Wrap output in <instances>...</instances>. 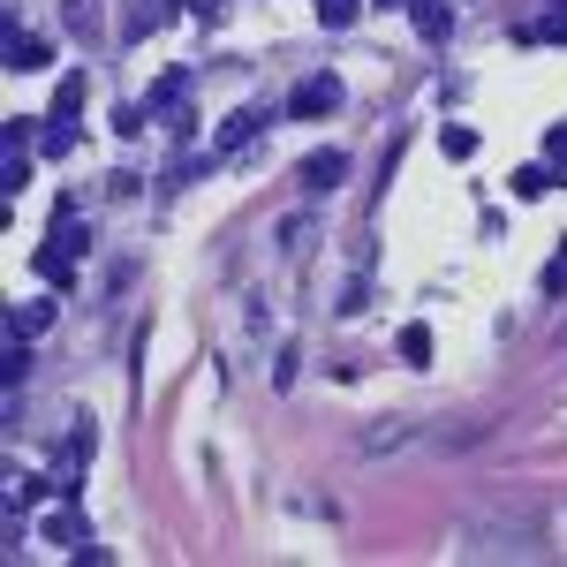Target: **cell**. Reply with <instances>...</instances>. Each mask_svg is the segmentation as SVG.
Masks as SVG:
<instances>
[{"label":"cell","instance_id":"cell-1","mask_svg":"<svg viewBox=\"0 0 567 567\" xmlns=\"http://www.w3.org/2000/svg\"><path fill=\"white\" fill-rule=\"evenodd\" d=\"M333 106H341V76H310V84H295L288 114H295V121H310V114H333Z\"/></svg>","mask_w":567,"mask_h":567},{"label":"cell","instance_id":"cell-2","mask_svg":"<svg viewBox=\"0 0 567 567\" xmlns=\"http://www.w3.org/2000/svg\"><path fill=\"white\" fill-rule=\"evenodd\" d=\"M8 69H16V76H38V69H46V38H23L16 23H8Z\"/></svg>","mask_w":567,"mask_h":567},{"label":"cell","instance_id":"cell-3","mask_svg":"<svg viewBox=\"0 0 567 567\" xmlns=\"http://www.w3.org/2000/svg\"><path fill=\"white\" fill-rule=\"evenodd\" d=\"M53 326V303H23V310H8V341H31V333H46Z\"/></svg>","mask_w":567,"mask_h":567},{"label":"cell","instance_id":"cell-4","mask_svg":"<svg viewBox=\"0 0 567 567\" xmlns=\"http://www.w3.org/2000/svg\"><path fill=\"white\" fill-rule=\"evenodd\" d=\"M341 174H348V159H341V152H310V159H303V182H310V189H333Z\"/></svg>","mask_w":567,"mask_h":567},{"label":"cell","instance_id":"cell-5","mask_svg":"<svg viewBox=\"0 0 567 567\" xmlns=\"http://www.w3.org/2000/svg\"><path fill=\"white\" fill-rule=\"evenodd\" d=\"M84 91H91V84H84V69H76V76H61V91H53V114H46V121H69L76 106H84Z\"/></svg>","mask_w":567,"mask_h":567},{"label":"cell","instance_id":"cell-6","mask_svg":"<svg viewBox=\"0 0 567 567\" xmlns=\"http://www.w3.org/2000/svg\"><path fill=\"white\" fill-rule=\"evenodd\" d=\"M447 23H454L447 0H416V31H424V38H447Z\"/></svg>","mask_w":567,"mask_h":567},{"label":"cell","instance_id":"cell-7","mask_svg":"<svg viewBox=\"0 0 567 567\" xmlns=\"http://www.w3.org/2000/svg\"><path fill=\"white\" fill-rule=\"evenodd\" d=\"M401 363H431V326H401Z\"/></svg>","mask_w":567,"mask_h":567},{"label":"cell","instance_id":"cell-8","mask_svg":"<svg viewBox=\"0 0 567 567\" xmlns=\"http://www.w3.org/2000/svg\"><path fill=\"white\" fill-rule=\"evenodd\" d=\"M258 121H265V114H235V121H227V129H220V152H235V144H250V137H258Z\"/></svg>","mask_w":567,"mask_h":567},{"label":"cell","instance_id":"cell-9","mask_svg":"<svg viewBox=\"0 0 567 567\" xmlns=\"http://www.w3.org/2000/svg\"><path fill=\"white\" fill-rule=\"evenodd\" d=\"M545 189H552L545 167H515V197H522V205H530V197H545Z\"/></svg>","mask_w":567,"mask_h":567},{"label":"cell","instance_id":"cell-10","mask_svg":"<svg viewBox=\"0 0 567 567\" xmlns=\"http://www.w3.org/2000/svg\"><path fill=\"white\" fill-rule=\"evenodd\" d=\"M439 144H447V159H469L477 152V129H439Z\"/></svg>","mask_w":567,"mask_h":567},{"label":"cell","instance_id":"cell-11","mask_svg":"<svg viewBox=\"0 0 567 567\" xmlns=\"http://www.w3.org/2000/svg\"><path fill=\"white\" fill-rule=\"evenodd\" d=\"M46 537H53V545H76V537H84V522H76V515H46Z\"/></svg>","mask_w":567,"mask_h":567},{"label":"cell","instance_id":"cell-12","mask_svg":"<svg viewBox=\"0 0 567 567\" xmlns=\"http://www.w3.org/2000/svg\"><path fill=\"white\" fill-rule=\"evenodd\" d=\"M522 38H567V0H560V8H552L545 23H530V31H522Z\"/></svg>","mask_w":567,"mask_h":567},{"label":"cell","instance_id":"cell-13","mask_svg":"<svg viewBox=\"0 0 567 567\" xmlns=\"http://www.w3.org/2000/svg\"><path fill=\"white\" fill-rule=\"evenodd\" d=\"M91 447H99V431H91V416H84V424L69 431V454H76V462H91Z\"/></svg>","mask_w":567,"mask_h":567},{"label":"cell","instance_id":"cell-14","mask_svg":"<svg viewBox=\"0 0 567 567\" xmlns=\"http://www.w3.org/2000/svg\"><path fill=\"white\" fill-rule=\"evenodd\" d=\"M318 16H326L333 31H341V23H356V0H318Z\"/></svg>","mask_w":567,"mask_h":567},{"label":"cell","instance_id":"cell-15","mask_svg":"<svg viewBox=\"0 0 567 567\" xmlns=\"http://www.w3.org/2000/svg\"><path fill=\"white\" fill-rule=\"evenodd\" d=\"M386 8H409V0H386Z\"/></svg>","mask_w":567,"mask_h":567}]
</instances>
